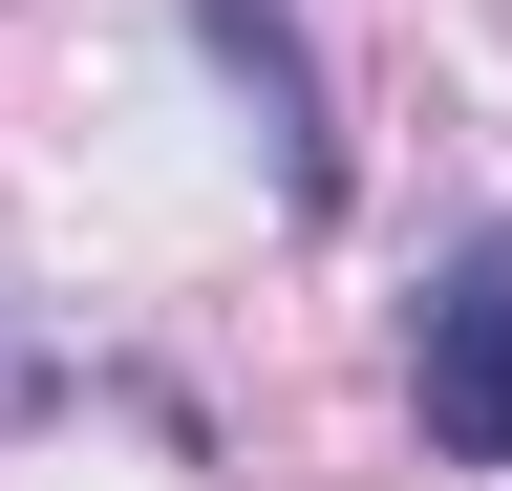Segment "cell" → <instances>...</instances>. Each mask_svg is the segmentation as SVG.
Here are the masks:
<instances>
[{"label": "cell", "mask_w": 512, "mask_h": 491, "mask_svg": "<svg viewBox=\"0 0 512 491\" xmlns=\"http://www.w3.org/2000/svg\"><path fill=\"white\" fill-rule=\"evenodd\" d=\"M192 43L235 65V107H256V150H278V193L320 214V193H342V150H320V65H299V22H256V0H192Z\"/></svg>", "instance_id": "7a4b0ae2"}, {"label": "cell", "mask_w": 512, "mask_h": 491, "mask_svg": "<svg viewBox=\"0 0 512 491\" xmlns=\"http://www.w3.org/2000/svg\"><path fill=\"white\" fill-rule=\"evenodd\" d=\"M406 406H427L448 470H512V235H470V257L427 278V321H406Z\"/></svg>", "instance_id": "6da1fadb"}]
</instances>
